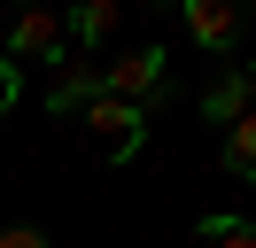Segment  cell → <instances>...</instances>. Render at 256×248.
<instances>
[{"label": "cell", "instance_id": "obj_1", "mask_svg": "<svg viewBox=\"0 0 256 248\" xmlns=\"http://www.w3.org/2000/svg\"><path fill=\"white\" fill-rule=\"evenodd\" d=\"M86 132L101 140V155H116V163H132V155L148 148V108L140 101H116V93H94V101L78 108Z\"/></svg>", "mask_w": 256, "mask_h": 248}, {"label": "cell", "instance_id": "obj_2", "mask_svg": "<svg viewBox=\"0 0 256 248\" xmlns=\"http://www.w3.org/2000/svg\"><path fill=\"white\" fill-rule=\"evenodd\" d=\"M178 16H186V39L202 46V54H225V46L240 39L248 0H178Z\"/></svg>", "mask_w": 256, "mask_h": 248}, {"label": "cell", "instance_id": "obj_3", "mask_svg": "<svg viewBox=\"0 0 256 248\" xmlns=\"http://www.w3.org/2000/svg\"><path fill=\"white\" fill-rule=\"evenodd\" d=\"M163 70H171V54H163V46H132L124 62H109V93L116 101H140V108H156V93H163Z\"/></svg>", "mask_w": 256, "mask_h": 248}, {"label": "cell", "instance_id": "obj_4", "mask_svg": "<svg viewBox=\"0 0 256 248\" xmlns=\"http://www.w3.org/2000/svg\"><path fill=\"white\" fill-rule=\"evenodd\" d=\"M0 54L16 62V70H24V62H62V24H54V8H16Z\"/></svg>", "mask_w": 256, "mask_h": 248}, {"label": "cell", "instance_id": "obj_5", "mask_svg": "<svg viewBox=\"0 0 256 248\" xmlns=\"http://www.w3.org/2000/svg\"><path fill=\"white\" fill-rule=\"evenodd\" d=\"M94 93H109V78H101V62H70L62 78L47 86V116H78Z\"/></svg>", "mask_w": 256, "mask_h": 248}, {"label": "cell", "instance_id": "obj_6", "mask_svg": "<svg viewBox=\"0 0 256 248\" xmlns=\"http://www.w3.org/2000/svg\"><path fill=\"white\" fill-rule=\"evenodd\" d=\"M116 16H124V0H78V8H70V39H78V46H101L116 31Z\"/></svg>", "mask_w": 256, "mask_h": 248}, {"label": "cell", "instance_id": "obj_7", "mask_svg": "<svg viewBox=\"0 0 256 248\" xmlns=\"http://www.w3.org/2000/svg\"><path fill=\"white\" fill-rule=\"evenodd\" d=\"M202 116H210V124H240V116H248V78H240V70H225L218 86L202 93Z\"/></svg>", "mask_w": 256, "mask_h": 248}, {"label": "cell", "instance_id": "obj_8", "mask_svg": "<svg viewBox=\"0 0 256 248\" xmlns=\"http://www.w3.org/2000/svg\"><path fill=\"white\" fill-rule=\"evenodd\" d=\"M225 170L256 186V108H248V116L233 124V132H225Z\"/></svg>", "mask_w": 256, "mask_h": 248}, {"label": "cell", "instance_id": "obj_9", "mask_svg": "<svg viewBox=\"0 0 256 248\" xmlns=\"http://www.w3.org/2000/svg\"><path fill=\"white\" fill-rule=\"evenodd\" d=\"M202 232L225 240V248H256V225H248V217H202Z\"/></svg>", "mask_w": 256, "mask_h": 248}, {"label": "cell", "instance_id": "obj_10", "mask_svg": "<svg viewBox=\"0 0 256 248\" xmlns=\"http://www.w3.org/2000/svg\"><path fill=\"white\" fill-rule=\"evenodd\" d=\"M0 248H54L39 225H0Z\"/></svg>", "mask_w": 256, "mask_h": 248}, {"label": "cell", "instance_id": "obj_11", "mask_svg": "<svg viewBox=\"0 0 256 248\" xmlns=\"http://www.w3.org/2000/svg\"><path fill=\"white\" fill-rule=\"evenodd\" d=\"M16 93H24V70L8 54H0V116H8V108H16Z\"/></svg>", "mask_w": 256, "mask_h": 248}, {"label": "cell", "instance_id": "obj_12", "mask_svg": "<svg viewBox=\"0 0 256 248\" xmlns=\"http://www.w3.org/2000/svg\"><path fill=\"white\" fill-rule=\"evenodd\" d=\"M240 78H248V108H256V62H248V70H240Z\"/></svg>", "mask_w": 256, "mask_h": 248}, {"label": "cell", "instance_id": "obj_13", "mask_svg": "<svg viewBox=\"0 0 256 248\" xmlns=\"http://www.w3.org/2000/svg\"><path fill=\"white\" fill-rule=\"evenodd\" d=\"M24 8H54V0H24Z\"/></svg>", "mask_w": 256, "mask_h": 248}, {"label": "cell", "instance_id": "obj_14", "mask_svg": "<svg viewBox=\"0 0 256 248\" xmlns=\"http://www.w3.org/2000/svg\"><path fill=\"white\" fill-rule=\"evenodd\" d=\"M156 8H178V0H156Z\"/></svg>", "mask_w": 256, "mask_h": 248}]
</instances>
